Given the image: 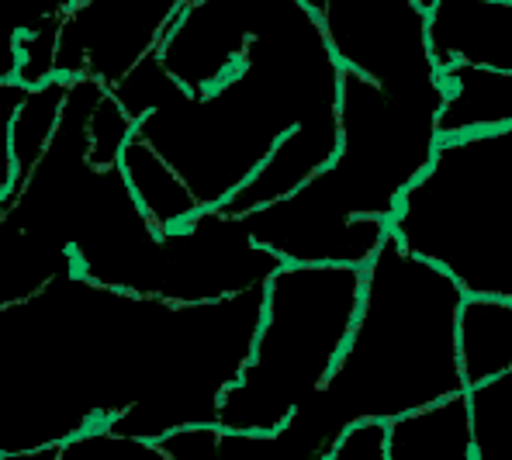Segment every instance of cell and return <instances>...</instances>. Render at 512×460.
I'll return each instance as SVG.
<instances>
[{"mask_svg":"<svg viewBox=\"0 0 512 460\" xmlns=\"http://www.w3.org/2000/svg\"><path fill=\"white\" fill-rule=\"evenodd\" d=\"M357 267L281 263L263 284V312L243 371L218 398L222 433H274L326 384L360 305Z\"/></svg>","mask_w":512,"mask_h":460,"instance_id":"8992f818","label":"cell"},{"mask_svg":"<svg viewBox=\"0 0 512 460\" xmlns=\"http://www.w3.org/2000/svg\"><path fill=\"white\" fill-rule=\"evenodd\" d=\"M319 25L333 63L395 101H440L416 0H298Z\"/></svg>","mask_w":512,"mask_h":460,"instance_id":"52a82bcc","label":"cell"},{"mask_svg":"<svg viewBox=\"0 0 512 460\" xmlns=\"http://www.w3.org/2000/svg\"><path fill=\"white\" fill-rule=\"evenodd\" d=\"M59 447H42V450H18V454H0V460H56Z\"/></svg>","mask_w":512,"mask_h":460,"instance_id":"7402d4cb","label":"cell"},{"mask_svg":"<svg viewBox=\"0 0 512 460\" xmlns=\"http://www.w3.org/2000/svg\"><path fill=\"white\" fill-rule=\"evenodd\" d=\"M326 460H384V426L378 422L353 426Z\"/></svg>","mask_w":512,"mask_h":460,"instance_id":"44dd1931","label":"cell"},{"mask_svg":"<svg viewBox=\"0 0 512 460\" xmlns=\"http://www.w3.org/2000/svg\"><path fill=\"white\" fill-rule=\"evenodd\" d=\"M77 0H0V84L14 80L18 42L42 28H59Z\"/></svg>","mask_w":512,"mask_h":460,"instance_id":"e0dca14e","label":"cell"},{"mask_svg":"<svg viewBox=\"0 0 512 460\" xmlns=\"http://www.w3.org/2000/svg\"><path fill=\"white\" fill-rule=\"evenodd\" d=\"M56 460H170V457L156 443L97 429V433H84L77 440L63 443Z\"/></svg>","mask_w":512,"mask_h":460,"instance_id":"d6986e66","label":"cell"},{"mask_svg":"<svg viewBox=\"0 0 512 460\" xmlns=\"http://www.w3.org/2000/svg\"><path fill=\"white\" fill-rule=\"evenodd\" d=\"M277 267L281 260L253 243L243 229V218L201 208L184 225L160 232L156 301L212 305L263 288Z\"/></svg>","mask_w":512,"mask_h":460,"instance_id":"ba28073f","label":"cell"},{"mask_svg":"<svg viewBox=\"0 0 512 460\" xmlns=\"http://www.w3.org/2000/svg\"><path fill=\"white\" fill-rule=\"evenodd\" d=\"M468 398V426L474 460H502L509 436V409H512V374L492 377L478 388L464 391Z\"/></svg>","mask_w":512,"mask_h":460,"instance_id":"2e32d148","label":"cell"},{"mask_svg":"<svg viewBox=\"0 0 512 460\" xmlns=\"http://www.w3.org/2000/svg\"><path fill=\"white\" fill-rule=\"evenodd\" d=\"M464 391L512 374V298H464L454 322Z\"/></svg>","mask_w":512,"mask_h":460,"instance_id":"7c38bea8","label":"cell"},{"mask_svg":"<svg viewBox=\"0 0 512 460\" xmlns=\"http://www.w3.org/2000/svg\"><path fill=\"white\" fill-rule=\"evenodd\" d=\"M426 52L436 70L478 66L512 73V0H433Z\"/></svg>","mask_w":512,"mask_h":460,"instance_id":"30bf717a","label":"cell"},{"mask_svg":"<svg viewBox=\"0 0 512 460\" xmlns=\"http://www.w3.org/2000/svg\"><path fill=\"white\" fill-rule=\"evenodd\" d=\"M66 94H70V80H59V77H52L49 84L32 87L25 94L11 128V153H14L11 187H18L35 170V163L42 160L45 146H49L52 132L59 125V115H63Z\"/></svg>","mask_w":512,"mask_h":460,"instance_id":"9a60e30c","label":"cell"},{"mask_svg":"<svg viewBox=\"0 0 512 460\" xmlns=\"http://www.w3.org/2000/svg\"><path fill=\"white\" fill-rule=\"evenodd\" d=\"M440 101H395L340 70L336 156L288 198L243 215L260 250L298 267H357L388 239V222L436 146Z\"/></svg>","mask_w":512,"mask_h":460,"instance_id":"277c9868","label":"cell"},{"mask_svg":"<svg viewBox=\"0 0 512 460\" xmlns=\"http://www.w3.org/2000/svg\"><path fill=\"white\" fill-rule=\"evenodd\" d=\"M108 94L198 208L243 191L295 128L340 132V66L298 0H187Z\"/></svg>","mask_w":512,"mask_h":460,"instance_id":"7a4b0ae2","label":"cell"},{"mask_svg":"<svg viewBox=\"0 0 512 460\" xmlns=\"http://www.w3.org/2000/svg\"><path fill=\"white\" fill-rule=\"evenodd\" d=\"M118 170H122L128 191H132L135 205L146 215V222L153 225L156 232H170L177 225H184L187 218L198 215V201L191 198L180 177L173 173L146 142L132 139L125 142L122 160H118Z\"/></svg>","mask_w":512,"mask_h":460,"instance_id":"5bb4252c","label":"cell"},{"mask_svg":"<svg viewBox=\"0 0 512 460\" xmlns=\"http://www.w3.org/2000/svg\"><path fill=\"white\" fill-rule=\"evenodd\" d=\"M28 90L14 80L0 84V205L11 194L14 184V153H11V128H14V115H18L21 101H25Z\"/></svg>","mask_w":512,"mask_h":460,"instance_id":"ffe728a7","label":"cell"},{"mask_svg":"<svg viewBox=\"0 0 512 460\" xmlns=\"http://www.w3.org/2000/svg\"><path fill=\"white\" fill-rule=\"evenodd\" d=\"M388 236L464 298H512V128L440 142Z\"/></svg>","mask_w":512,"mask_h":460,"instance_id":"5b68a950","label":"cell"},{"mask_svg":"<svg viewBox=\"0 0 512 460\" xmlns=\"http://www.w3.org/2000/svg\"><path fill=\"white\" fill-rule=\"evenodd\" d=\"M440 77V111L436 139H468V135L512 128V73L447 66Z\"/></svg>","mask_w":512,"mask_h":460,"instance_id":"8fae6325","label":"cell"},{"mask_svg":"<svg viewBox=\"0 0 512 460\" xmlns=\"http://www.w3.org/2000/svg\"><path fill=\"white\" fill-rule=\"evenodd\" d=\"M263 288L170 305L59 277L0 308V454L63 447L84 433L160 443L215 426L243 371Z\"/></svg>","mask_w":512,"mask_h":460,"instance_id":"6da1fadb","label":"cell"},{"mask_svg":"<svg viewBox=\"0 0 512 460\" xmlns=\"http://www.w3.org/2000/svg\"><path fill=\"white\" fill-rule=\"evenodd\" d=\"M384 460H474L464 391L384 422Z\"/></svg>","mask_w":512,"mask_h":460,"instance_id":"4fadbf2b","label":"cell"},{"mask_svg":"<svg viewBox=\"0 0 512 460\" xmlns=\"http://www.w3.org/2000/svg\"><path fill=\"white\" fill-rule=\"evenodd\" d=\"M360 274L357 319L326 384L274 433L218 429L215 460H326L353 426L461 395L454 322L464 291L391 236Z\"/></svg>","mask_w":512,"mask_h":460,"instance_id":"3957f363","label":"cell"},{"mask_svg":"<svg viewBox=\"0 0 512 460\" xmlns=\"http://www.w3.org/2000/svg\"><path fill=\"white\" fill-rule=\"evenodd\" d=\"M187 0H77L56 45L59 80H94L111 90L156 56Z\"/></svg>","mask_w":512,"mask_h":460,"instance_id":"9c48e42d","label":"cell"},{"mask_svg":"<svg viewBox=\"0 0 512 460\" xmlns=\"http://www.w3.org/2000/svg\"><path fill=\"white\" fill-rule=\"evenodd\" d=\"M132 132H135L132 118H128L122 111V104L104 90V94L94 101L90 118H87V163L90 167H97V170L118 167L122 149H125V142L132 139Z\"/></svg>","mask_w":512,"mask_h":460,"instance_id":"ac0fdd59","label":"cell"}]
</instances>
